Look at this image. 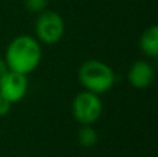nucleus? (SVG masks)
Wrapping results in <instances>:
<instances>
[{"instance_id":"obj_7","label":"nucleus","mask_w":158,"mask_h":157,"mask_svg":"<svg viewBox=\"0 0 158 157\" xmlns=\"http://www.w3.org/2000/svg\"><path fill=\"white\" fill-rule=\"evenodd\" d=\"M139 45L143 54L153 58L157 57L158 56V27L157 25H151L150 28H147L142 33Z\"/></svg>"},{"instance_id":"obj_8","label":"nucleus","mask_w":158,"mask_h":157,"mask_svg":"<svg viewBox=\"0 0 158 157\" xmlns=\"http://www.w3.org/2000/svg\"><path fill=\"white\" fill-rule=\"evenodd\" d=\"M77 138H78V143L81 146L86 147V149L96 146L98 142L97 131L93 128V125H81Z\"/></svg>"},{"instance_id":"obj_11","label":"nucleus","mask_w":158,"mask_h":157,"mask_svg":"<svg viewBox=\"0 0 158 157\" xmlns=\"http://www.w3.org/2000/svg\"><path fill=\"white\" fill-rule=\"evenodd\" d=\"M8 68H7V64H6V61L3 60L2 57H0V82H2L3 77H4L6 74H7Z\"/></svg>"},{"instance_id":"obj_1","label":"nucleus","mask_w":158,"mask_h":157,"mask_svg":"<svg viewBox=\"0 0 158 157\" xmlns=\"http://www.w3.org/2000/svg\"><path fill=\"white\" fill-rule=\"evenodd\" d=\"M42 60L40 42L29 35H19L8 43L4 61L10 71L28 75L39 67Z\"/></svg>"},{"instance_id":"obj_5","label":"nucleus","mask_w":158,"mask_h":157,"mask_svg":"<svg viewBox=\"0 0 158 157\" xmlns=\"http://www.w3.org/2000/svg\"><path fill=\"white\" fill-rule=\"evenodd\" d=\"M28 91V78L27 75L19 74L8 70L0 82V93L4 95L11 103L22 100Z\"/></svg>"},{"instance_id":"obj_4","label":"nucleus","mask_w":158,"mask_h":157,"mask_svg":"<svg viewBox=\"0 0 158 157\" xmlns=\"http://www.w3.org/2000/svg\"><path fill=\"white\" fill-rule=\"evenodd\" d=\"M65 32L63 17L52 10H44L38 15L35 24L36 39L42 43L54 45L61 40Z\"/></svg>"},{"instance_id":"obj_2","label":"nucleus","mask_w":158,"mask_h":157,"mask_svg":"<svg viewBox=\"0 0 158 157\" xmlns=\"http://www.w3.org/2000/svg\"><path fill=\"white\" fill-rule=\"evenodd\" d=\"M78 78L85 91L101 95L108 92L115 83V72L107 63L100 60H87L79 67Z\"/></svg>"},{"instance_id":"obj_6","label":"nucleus","mask_w":158,"mask_h":157,"mask_svg":"<svg viewBox=\"0 0 158 157\" xmlns=\"http://www.w3.org/2000/svg\"><path fill=\"white\" fill-rule=\"evenodd\" d=\"M128 81L135 89H146L154 81V68L148 61L137 60L131 66Z\"/></svg>"},{"instance_id":"obj_10","label":"nucleus","mask_w":158,"mask_h":157,"mask_svg":"<svg viewBox=\"0 0 158 157\" xmlns=\"http://www.w3.org/2000/svg\"><path fill=\"white\" fill-rule=\"evenodd\" d=\"M11 106H13V103H11L4 95L0 93V117L7 116L11 110Z\"/></svg>"},{"instance_id":"obj_3","label":"nucleus","mask_w":158,"mask_h":157,"mask_svg":"<svg viewBox=\"0 0 158 157\" xmlns=\"http://www.w3.org/2000/svg\"><path fill=\"white\" fill-rule=\"evenodd\" d=\"M72 114L81 125H93L103 114V103L100 95L82 91L72 102Z\"/></svg>"},{"instance_id":"obj_9","label":"nucleus","mask_w":158,"mask_h":157,"mask_svg":"<svg viewBox=\"0 0 158 157\" xmlns=\"http://www.w3.org/2000/svg\"><path fill=\"white\" fill-rule=\"evenodd\" d=\"M24 6L29 13L40 14L42 11L46 10L47 0H24Z\"/></svg>"}]
</instances>
